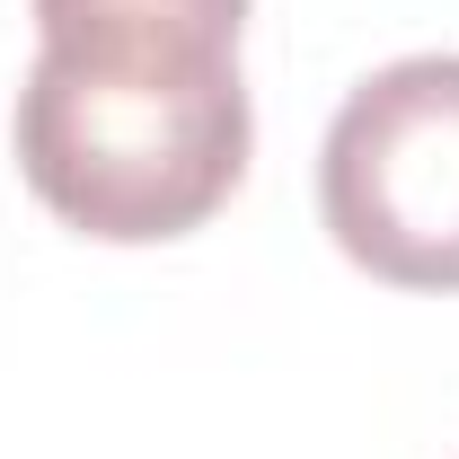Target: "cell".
<instances>
[{"instance_id":"obj_1","label":"cell","mask_w":459,"mask_h":459,"mask_svg":"<svg viewBox=\"0 0 459 459\" xmlns=\"http://www.w3.org/2000/svg\"><path fill=\"white\" fill-rule=\"evenodd\" d=\"M247 142L238 54L186 36H54L9 115L36 204L107 247L204 230L247 177Z\"/></svg>"},{"instance_id":"obj_2","label":"cell","mask_w":459,"mask_h":459,"mask_svg":"<svg viewBox=\"0 0 459 459\" xmlns=\"http://www.w3.org/2000/svg\"><path fill=\"white\" fill-rule=\"evenodd\" d=\"M318 212L371 283L459 291V54H406L336 107Z\"/></svg>"},{"instance_id":"obj_3","label":"cell","mask_w":459,"mask_h":459,"mask_svg":"<svg viewBox=\"0 0 459 459\" xmlns=\"http://www.w3.org/2000/svg\"><path fill=\"white\" fill-rule=\"evenodd\" d=\"M247 0H36V36H186L238 54Z\"/></svg>"}]
</instances>
